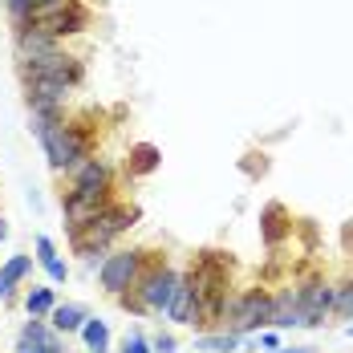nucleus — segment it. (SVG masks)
Here are the masks:
<instances>
[{
  "instance_id": "1",
  "label": "nucleus",
  "mask_w": 353,
  "mask_h": 353,
  "mask_svg": "<svg viewBox=\"0 0 353 353\" xmlns=\"http://www.w3.org/2000/svg\"><path fill=\"white\" fill-rule=\"evenodd\" d=\"M33 134L57 171H77L85 163V150H90L85 134L77 126H65L57 114H33Z\"/></svg>"
},
{
  "instance_id": "2",
  "label": "nucleus",
  "mask_w": 353,
  "mask_h": 353,
  "mask_svg": "<svg viewBox=\"0 0 353 353\" xmlns=\"http://www.w3.org/2000/svg\"><path fill=\"white\" fill-rule=\"evenodd\" d=\"M130 219H134V212H126V208H106L98 219H90L81 232H73V248H77L81 256H94V252H102L114 236H122V232L130 228Z\"/></svg>"
},
{
  "instance_id": "3",
  "label": "nucleus",
  "mask_w": 353,
  "mask_h": 353,
  "mask_svg": "<svg viewBox=\"0 0 353 353\" xmlns=\"http://www.w3.org/2000/svg\"><path fill=\"white\" fill-rule=\"evenodd\" d=\"M25 81H57V85H77L81 81V61L77 57H65V53H45V57H33L21 65Z\"/></svg>"
},
{
  "instance_id": "4",
  "label": "nucleus",
  "mask_w": 353,
  "mask_h": 353,
  "mask_svg": "<svg viewBox=\"0 0 353 353\" xmlns=\"http://www.w3.org/2000/svg\"><path fill=\"white\" fill-rule=\"evenodd\" d=\"M139 268H142V252H114V256H106L102 268H98L102 288L114 292V296H122L130 284L139 281Z\"/></svg>"
},
{
  "instance_id": "5",
  "label": "nucleus",
  "mask_w": 353,
  "mask_h": 353,
  "mask_svg": "<svg viewBox=\"0 0 353 353\" xmlns=\"http://www.w3.org/2000/svg\"><path fill=\"white\" fill-rule=\"evenodd\" d=\"M268 321H272V296H268V292H248V296H240V301L232 305L228 325H232V333L240 337V333H252V329H260V325H268Z\"/></svg>"
},
{
  "instance_id": "6",
  "label": "nucleus",
  "mask_w": 353,
  "mask_h": 353,
  "mask_svg": "<svg viewBox=\"0 0 353 353\" xmlns=\"http://www.w3.org/2000/svg\"><path fill=\"white\" fill-rule=\"evenodd\" d=\"M85 21H90V12L77 4V0H70L65 8H57V12H49V17H41V21H33L29 29L41 37H49V41H61V37H73L85 29Z\"/></svg>"
},
{
  "instance_id": "7",
  "label": "nucleus",
  "mask_w": 353,
  "mask_h": 353,
  "mask_svg": "<svg viewBox=\"0 0 353 353\" xmlns=\"http://www.w3.org/2000/svg\"><path fill=\"white\" fill-rule=\"evenodd\" d=\"M106 212V191H85V187H73L65 195V223H70V236L81 232L90 219Z\"/></svg>"
},
{
  "instance_id": "8",
  "label": "nucleus",
  "mask_w": 353,
  "mask_h": 353,
  "mask_svg": "<svg viewBox=\"0 0 353 353\" xmlns=\"http://www.w3.org/2000/svg\"><path fill=\"white\" fill-rule=\"evenodd\" d=\"M175 284L179 276L171 268H150L139 284V301L146 309H159V313H167V305H171V296H175Z\"/></svg>"
},
{
  "instance_id": "9",
  "label": "nucleus",
  "mask_w": 353,
  "mask_h": 353,
  "mask_svg": "<svg viewBox=\"0 0 353 353\" xmlns=\"http://www.w3.org/2000/svg\"><path fill=\"white\" fill-rule=\"evenodd\" d=\"M296 305H301V321H305V325H317V321L333 309V288H325V284L296 288Z\"/></svg>"
},
{
  "instance_id": "10",
  "label": "nucleus",
  "mask_w": 353,
  "mask_h": 353,
  "mask_svg": "<svg viewBox=\"0 0 353 353\" xmlns=\"http://www.w3.org/2000/svg\"><path fill=\"white\" fill-rule=\"evenodd\" d=\"M17 353H61V341H57V333H49V329L33 317L25 325V333H21Z\"/></svg>"
},
{
  "instance_id": "11",
  "label": "nucleus",
  "mask_w": 353,
  "mask_h": 353,
  "mask_svg": "<svg viewBox=\"0 0 353 353\" xmlns=\"http://www.w3.org/2000/svg\"><path fill=\"white\" fill-rule=\"evenodd\" d=\"M288 228H292V223H288V212H284L281 203H268V208L260 212V236H264L268 248L281 244L284 236H288Z\"/></svg>"
},
{
  "instance_id": "12",
  "label": "nucleus",
  "mask_w": 353,
  "mask_h": 353,
  "mask_svg": "<svg viewBox=\"0 0 353 353\" xmlns=\"http://www.w3.org/2000/svg\"><path fill=\"white\" fill-rule=\"evenodd\" d=\"M268 325H276V329H288V325H305L301 321V305H296V292L288 288V292H281L276 301H272V321Z\"/></svg>"
},
{
  "instance_id": "13",
  "label": "nucleus",
  "mask_w": 353,
  "mask_h": 353,
  "mask_svg": "<svg viewBox=\"0 0 353 353\" xmlns=\"http://www.w3.org/2000/svg\"><path fill=\"white\" fill-rule=\"evenodd\" d=\"M167 317L183 321V325H191V321H195V292H191V284H187V281L175 284V296H171V305H167Z\"/></svg>"
},
{
  "instance_id": "14",
  "label": "nucleus",
  "mask_w": 353,
  "mask_h": 353,
  "mask_svg": "<svg viewBox=\"0 0 353 353\" xmlns=\"http://www.w3.org/2000/svg\"><path fill=\"white\" fill-rule=\"evenodd\" d=\"M73 187H85V191H106V187H110L106 163H98V159H85V163L77 167V179H73Z\"/></svg>"
},
{
  "instance_id": "15",
  "label": "nucleus",
  "mask_w": 353,
  "mask_h": 353,
  "mask_svg": "<svg viewBox=\"0 0 353 353\" xmlns=\"http://www.w3.org/2000/svg\"><path fill=\"white\" fill-rule=\"evenodd\" d=\"M159 146H150V142H139V146H130V159H126V167H130V175H150L154 167H159Z\"/></svg>"
},
{
  "instance_id": "16",
  "label": "nucleus",
  "mask_w": 353,
  "mask_h": 353,
  "mask_svg": "<svg viewBox=\"0 0 353 353\" xmlns=\"http://www.w3.org/2000/svg\"><path fill=\"white\" fill-rule=\"evenodd\" d=\"M49 317H53V329H57V333H77V329L90 321L81 305H53V313H49Z\"/></svg>"
},
{
  "instance_id": "17",
  "label": "nucleus",
  "mask_w": 353,
  "mask_h": 353,
  "mask_svg": "<svg viewBox=\"0 0 353 353\" xmlns=\"http://www.w3.org/2000/svg\"><path fill=\"white\" fill-rule=\"evenodd\" d=\"M37 260L45 264V272H49L53 281H65V276H70V268L61 264V256H57V248H53L49 236H37Z\"/></svg>"
},
{
  "instance_id": "18",
  "label": "nucleus",
  "mask_w": 353,
  "mask_h": 353,
  "mask_svg": "<svg viewBox=\"0 0 353 353\" xmlns=\"http://www.w3.org/2000/svg\"><path fill=\"white\" fill-rule=\"evenodd\" d=\"M29 268H33V260H29V256H12V260L0 268V301H4V296H12V288L21 284V276H25Z\"/></svg>"
},
{
  "instance_id": "19",
  "label": "nucleus",
  "mask_w": 353,
  "mask_h": 353,
  "mask_svg": "<svg viewBox=\"0 0 353 353\" xmlns=\"http://www.w3.org/2000/svg\"><path fill=\"white\" fill-rule=\"evenodd\" d=\"M81 337H85V350H90V353H110V329H106V321L90 317L85 325H81Z\"/></svg>"
},
{
  "instance_id": "20",
  "label": "nucleus",
  "mask_w": 353,
  "mask_h": 353,
  "mask_svg": "<svg viewBox=\"0 0 353 353\" xmlns=\"http://www.w3.org/2000/svg\"><path fill=\"white\" fill-rule=\"evenodd\" d=\"M236 345H240L236 333H219V337H199V341H195V350L199 353H232Z\"/></svg>"
},
{
  "instance_id": "21",
  "label": "nucleus",
  "mask_w": 353,
  "mask_h": 353,
  "mask_svg": "<svg viewBox=\"0 0 353 353\" xmlns=\"http://www.w3.org/2000/svg\"><path fill=\"white\" fill-rule=\"evenodd\" d=\"M25 309H29V317H45V313H53V288H33V292L25 296Z\"/></svg>"
},
{
  "instance_id": "22",
  "label": "nucleus",
  "mask_w": 353,
  "mask_h": 353,
  "mask_svg": "<svg viewBox=\"0 0 353 353\" xmlns=\"http://www.w3.org/2000/svg\"><path fill=\"white\" fill-rule=\"evenodd\" d=\"M33 4H37V0H8V12H12V21H17L21 29L29 25V17H33Z\"/></svg>"
},
{
  "instance_id": "23",
  "label": "nucleus",
  "mask_w": 353,
  "mask_h": 353,
  "mask_svg": "<svg viewBox=\"0 0 353 353\" xmlns=\"http://www.w3.org/2000/svg\"><path fill=\"white\" fill-rule=\"evenodd\" d=\"M122 353H150V345H146V337H142V333H126Z\"/></svg>"
},
{
  "instance_id": "24",
  "label": "nucleus",
  "mask_w": 353,
  "mask_h": 353,
  "mask_svg": "<svg viewBox=\"0 0 353 353\" xmlns=\"http://www.w3.org/2000/svg\"><path fill=\"white\" fill-rule=\"evenodd\" d=\"M154 353H175V337L159 333V337H154Z\"/></svg>"
},
{
  "instance_id": "25",
  "label": "nucleus",
  "mask_w": 353,
  "mask_h": 353,
  "mask_svg": "<svg viewBox=\"0 0 353 353\" xmlns=\"http://www.w3.org/2000/svg\"><path fill=\"white\" fill-rule=\"evenodd\" d=\"M4 236H8V223H4V219H0V240H4Z\"/></svg>"
},
{
  "instance_id": "26",
  "label": "nucleus",
  "mask_w": 353,
  "mask_h": 353,
  "mask_svg": "<svg viewBox=\"0 0 353 353\" xmlns=\"http://www.w3.org/2000/svg\"><path fill=\"white\" fill-rule=\"evenodd\" d=\"M276 353H313V350H276Z\"/></svg>"
},
{
  "instance_id": "27",
  "label": "nucleus",
  "mask_w": 353,
  "mask_h": 353,
  "mask_svg": "<svg viewBox=\"0 0 353 353\" xmlns=\"http://www.w3.org/2000/svg\"><path fill=\"white\" fill-rule=\"evenodd\" d=\"M350 333H353V329H350Z\"/></svg>"
}]
</instances>
